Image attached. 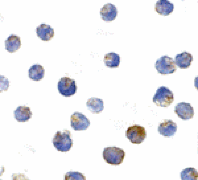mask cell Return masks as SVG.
Wrapping results in <instances>:
<instances>
[{"label":"cell","instance_id":"6da1fadb","mask_svg":"<svg viewBox=\"0 0 198 180\" xmlns=\"http://www.w3.org/2000/svg\"><path fill=\"white\" fill-rule=\"evenodd\" d=\"M71 133L68 130L57 131L53 140V144L58 151L66 152L69 151L73 145Z\"/></svg>","mask_w":198,"mask_h":180},{"label":"cell","instance_id":"7a4b0ae2","mask_svg":"<svg viewBox=\"0 0 198 180\" xmlns=\"http://www.w3.org/2000/svg\"><path fill=\"white\" fill-rule=\"evenodd\" d=\"M125 156L124 151L116 147H106L103 152V158L107 163L112 165L121 164Z\"/></svg>","mask_w":198,"mask_h":180},{"label":"cell","instance_id":"3957f363","mask_svg":"<svg viewBox=\"0 0 198 180\" xmlns=\"http://www.w3.org/2000/svg\"><path fill=\"white\" fill-rule=\"evenodd\" d=\"M173 93L167 88L162 86L159 88L153 96V102L156 105L167 107L173 101Z\"/></svg>","mask_w":198,"mask_h":180},{"label":"cell","instance_id":"277c9868","mask_svg":"<svg viewBox=\"0 0 198 180\" xmlns=\"http://www.w3.org/2000/svg\"><path fill=\"white\" fill-rule=\"evenodd\" d=\"M175 61L168 56H163L157 60L155 66L159 73L162 74L173 73L176 69Z\"/></svg>","mask_w":198,"mask_h":180},{"label":"cell","instance_id":"5b68a950","mask_svg":"<svg viewBox=\"0 0 198 180\" xmlns=\"http://www.w3.org/2000/svg\"><path fill=\"white\" fill-rule=\"evenodd\" d=\"M126 136L132 143L139 144L144 140L146 136L145 129L137 125L131 126L127 129Z\"/></svg>","mask_w":198,"mask_h":180},{"label":"cell","instance_id":"8992f818","mask_svg":"<svg viewBox=\"0 0 198 180\" xmlns=\"http://www.w3.org/2000/svg\"><path fill=\"white\" fill-rule=\"evenodd\" d=\"M58 88L60 93L65 97H69L76 92V85L74 80L68 77L60 78L58 83Z\"/></svg>","mask_w":198,"mask_h":180},{"label":"cell","instance_id":"52a82bcc","mask_svg":"<svg viewBox=\"0 0 198 180\" xmlns=\"http://www.w3.org/2000/svg\"><path fill=\"white\" fill-rule=\"evenodd\" d=\"M71 126L76 130L86 129L90 125V121L86 117L81 113L75 112L70 118Z\"/></svg>","mask_w":198,"mask_h":180},{"label":"cell","instance_id":"ba28073f","mask_svg":"<svg viewBox=\"0 0 198 180\" xmlns=\"http://www.w3.org/2000/svg\"><path fill=\"white\" fill-rule=\"evenodd\" d=\"M174 112L183 120H188L194 116V109L190 103L180 102L175 106Z\"/></svg>","mask_w":198,"mask_h":180},{"label":"cell","instance_id":"9c48e42d","mask_svg":"<svg viewBox=\"0 0 198 180\" xmlns=\"http://www.w3.org/2000/svg\"><path fill=\"white\" fill-rule=\"evenodd\" d=\"M117 13L116 7L111 3L105 4L100 10L102 18L105 21H112L114 20L116 17Z\"/></svg>","mask_w":198,"mask_h":180},{"label":"cell","instance_id":"30bf717a","mask_svg":"<svg viewBox=\"0 0 198 180\" xmlns=\"http://www.w3.org/2000/svg\"><path fill=\"white\" fill-rule=\"evenodd\" d=\"M177 126L171 120L166 121L161 123L158 127V132L164 136H171L176 132Z\"/></svg>","mask_w":198,"mask_h":180},{"label":"cell","instance_id":"8fae6325","mask_svg":"<svg viewBox=\"0 0 198 180\" xmlns=\"http://www.w3.org/2000/svg\"><path fill=\"white\" fill-rule=\"evenodd\" d=\"M174 8V4L168 0H161L155 3V9L159 14L167 15L173 12Z\"/></svg>","mask_w":198,"mask_h":180},{"label":"cell","instance_id":"7c38bea8","mask_svg":"<svg viewBox=\"0 0 198 180\" xmlns=\"http://www.w3.org/2000/svg\"><path fill=\"white\" fill-rule=\"evenodd\" d=\"M37 35L41 40L48 41L52 38L54 35V29L49 25L41 24L36 28Z\"/></svg>","mask_w":198,"mask_h":180},{"label":"cell","instance_id":"4fadbf2b","mask_svg":"<svg viewBox=\"0 0 198 180\" xmlns=\"http://www.w3.org/2000/svg\"><path fill=\"white\" fill-rule=\"evenodd\" d=\"M193 59L191 54L184 52L176 55L175 62L176 65L180 68H186L190 66Z\"/></svg>","mask_w":198,"mask_h":180},{"label":"cell","instance_id":"5bb4252c","mask_svg":"<svg viewBox=\"0 0 198 180\" xmlns=\"http://www.w3.org/2000/svg\"><path fill=\"white\" fill-rule=\"evenodd\" d=\"M30 108L25 106H19L14 112L15 118L19 122H24L30 119L32 112Z\"/></svg>","mask_w":198,"mask_h":180},{"label":"cell","instance_id":"9a60e30c","mask_svg":"<svg viewBox=\"0 0 198 180\" xmlns=\"http://www.w3.org/2000/svg\"><path fill=\"white\" fill-rule=\"evenodd\" d=\"M21 45V40L19 37L14 35H10L5 41V49L10 53L18 50Z\"/></svg>","mask_w":198,"mask_h":180},{"label":"cell","instance_id":"2e32d148","mask_svg":"<svg viewBox=\"0 0 198 180\" xmlns=\"http://www.w3.org/2000/svg\"><path fill=\"white\" fill-rule=\"evenodd\" d=\"M89 110L92 112L98 113L101 112L104 108L103 101L99 98H91L86 103Z\"/></svg>","mask_w":198,"mask_h":180},{"label":"cell","instance_id":"e0dca14e","mask_svg":"<svg viewBox=\"0 0 198 180\" xmlns=\"http://www.w3.org/2000/svg\"><path fill=\"white\" fill-rule=\"evenodd\" d=\"M44 70L41 65L36 64L33 65L28 69V76L31 79L39 81L44 77Z\"/></svg>","mask_w":198,"mask_h":180},{"label":"cell","instance_id":"ac0fdd59","mask_svg":"<svg viewBox=\"0 0 198 180\" xmlns=\"http://www.w3.org/2000/svg\"><path fill=\"white\" fill-rule=\"evenodd\" d=\"M120 57L115 53L111 52L104 56V62L106 66L110 68L117 67L120 63Z\"/></svg>","mask_w":198,"mask_h":180},{"label":"cell","instance_id":"d6986e66","mask_svg":"<svg viewBox=\"0 0 198 180\" xmlns=\"http://www.w3.org/2000/svg\"><path fill=\"white\" fill-rule=\"evenodd\" d=\"M182 180H197L198 172L194 168L191 167L186 168L180 174Z\"/></svg>","mask_w":198,"mask_h":180},{"label":"cell","instance_id":"ffe728a7","mask_svg":"<svg viewBox=\"0 0 198 180\" xmlns=\"http://www.w3.org/2000/svg\"><path fill=\"white\" fill-rule=\"evenodd\" d=\"M65 180H85L86 177L82 173L77 172L70 171L64 175Z\"/></svg>","mask_w":198,"mask_h":180},{"label":"cell","instance_id":"44dd1931","mask_svg":"<svg viewBox=\"0 0 198 180\" xmlns=\"http://www.w3.org/2000/svg\"><path fill=\"white\" fill-rule=\"evenodd\" d=\"M0 92L6 91L9 87V81L8 78L1 75H0Z\"/></svg>","mask_w":198,"mask_h":180}]
</instances>
